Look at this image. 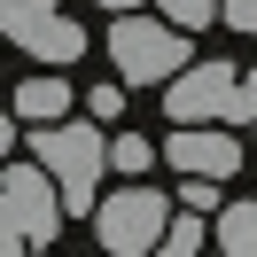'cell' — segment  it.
<instances>
[{"instance_id": "cell-1", "label": "cell", "mask_w": 257, "mask_h": 257, "mask_svg": "<svg viewBox=\"0 0 257 257\" xmlns=\"http://www.w3.org/2000/svg\"><path fill=\"white\" fill-rule=\"evenodd\" d=\"M70 203H63V179L47 172V164H8L0 172V249L8 257H32V249H55V234H63Z\"/></svg>"}, {"instance_id": "cell-16", "label": "cell", "mask_w": 257, "mask_h": 257, "mask_svg": "<svg viewBox=\"0 0 257 257\" xmlns=\"http://www.w3.org/2000/svg\"><path fill=\"white\" fill-rule=\"evenodd\" d=\"M241 94H249V125H257V70H241Z\"/></svg>"}, {"instance_id": "cell-2", "label": "cell", "mask_w": 257, "mask_h": 257, "mask_svg": "<svg viewBox=\"0 0 257 257\" xmlns=\"http://www.w3.org/2000/svg\"><path fill=\"white\" fill-rule=\"evenodd\" d=\"M32 156L63 179L70 218H94L101 210V179L117 172L109 164V133H94V125H32Z\"/></svg>"}, {"instance_id": "cell-17", "label": "cell", "mask_w": 257, "mask_h": 257, "mask_svg": "<svg viewBox=\"0 0 257 257\" xmlns=\"http://www.w3.org/2000/svg\"><path fill=\"white\" fill-rule=\"evenodd\" d=\"M101 8H109V16H125V8H141V0H101Z\"/></svg>"}, {"instance_id": "cell-13", "label": "cell", "mask_w": 257, "mask_h": 257, "mask_svg": "<svg viewBox=\"0 0 257 257\" xmlns=\"http://www.w3.org/2000/svg\"><path fill=\"white\" fill-rule=\"evenodd\" d=\"M179 203H187V210H226V203H218V179H210V172H187V179H179Z\"/></svg>"}, {"instance_id": "cell-10", "label": "cell", "mask_w": 257, "mask_h": 257, "mask_svg": "<svg viewBox=\"0 0 257 257\" xmlns=\"http://www.w3.org/2000/svg\"><path fill=\"white\" fill-rule=\"evenodd\" d=\"M203 241H218V226L203 234V210H187V203H179V218H172V234H164V249H156V257H195Z\"/></svg>"}, {"instance_id": "cell-7", "label": "cell", "mask_w": 257, "mask_h": 257, "mask_svg": "<svg viewBox=\"0 0 257 257\" xmlns=\"http://www.w3.org/2000/svg\"><path fill=\"white\" fill-rule=\"evenodd\" d=\"M164 164H172V172L234 179V172H241V141H234L226 125H172V141H164Z\"/></svg>"}, {"instance_id": "cell-3", "label": "cell", "mask_w": 257, "mask_h": 257, "mask_svg": "<svg viewBox=\"0 0 257 257\" xmlns=\"http://www.w3.org/2000/svg\"><path fill=\"white\" fill-rule=\"evenodd\" d=\"M109 63L125 86H172L179 70H187V32H179L172 16H141V8H125V16L109 24Z\"/></svg>"}, {"instance_id": "cell-15", "label": "cell", "mask_w": 257, "mask_h": 257, "mask_svg": "<svg viewBox=\"0 0 257 257\" xmlns=\"http://www.w3.org/2000/svg\"><path fill=\"white\" fill-rule=\"evenodd\" d=\"M226 24L234 32H257V0H226Z\"/></svg>"}, {"instance_id": "cell-4", "label": "cell", "mask_w": 257, "mask_h": 257, "mask_svg": "<svg viewBox=\"0 0 257 257\" xmlns=\"http://www.w3.org/2000/svg\"><path fill=\"white\" fill-rule=\"evenodd\" d=\"M164 109L179 117V125H249V94H241V70L218 63V55H203V63H187L172 86H164Z\"/></svg>"}, {"instance_id": "cell-8", "label": "cell", "mask_w": 257, "mask_h": 257, "mask_svg": "<svg viewBox=\"0 0 257 257\" xmlns=\"http://www.w3.org/2000/svg\"><path fill=\"white\" fill-rule=\"evenodd\" d=\"M8 109H16L24 125H63V117H70V86L55 78V70H47V78H24Z\"/></svg>"}, {"instance_id": "cell-9", "label": "cell", "mask_w": 257, "mask_h": 257, "mask_svg": "<svg viewBox=\"0 0 257 257\" xmlns=\"http://www.w3.org/2000/svg\"><path fill=\"white\" fill-rule=\"evenodd\" d=\"M218 249L226 257H257V203H226L218 210Z\"/></svg>"}, {"instance_id": "cell-12", "label": "cell", "mask_w": 257, "mask_h": 257, "mask_svg": "<svg viewBox=\"0 0 257 257\" xmlns=\"http://www.w3.org/2000/svg\"><path fill=\"white\" fill-rule=\"evenodd\" d=\"M179 32H203V24H226V0H156Z\"/></svg>"}, {"instance_id": "cell-11", "label": "cell", "mask_w": 257, "mask_h": 257, "mask_svg": "<svg viewBox=\"0 0 257 257\" xmlns=\"http://www.w3.org/2000/svg\"><path fill=\"white\" fill-rule=\"evenodd\" d=\"M156 156H164V148H156V141H141V133H109V164H117V172H133V179H141Z\"/></svg>"}, {"instance_id": "cell-6", "label": "cell", "mask_w": 257, "mask_h": 257, "mask_svg": "<svg viewBox=\"0 0 257 257\" xmlns=\"http://www.w3.org/2000/svg\"><path fill=\"white\" fill-rule=\"evenodd\" d=\"M0 24H8V39H16V55H39V63L86 55V32L55 8V0H0Z\"/></svg>"}, {"instance_id": "cell-5", "label": "cell", "mask_w": 257, "mask_h": 257, "mask_svg": "<svg viewBox=\"0 0 257 257\" xmlns=\"http://www.w3.org/2000/svg\"><path fill=\"white\" fill-rule=\"evenodd\" d=\"M164 234H172V203L156 187H141V179L101 195V210H94V241L109 257H148V249H164Z\"/></svg>"}, {"instance_id": "cell-14", "label": "cell", "mask_w": 257, "mask_h": 257, "mask_svg": "<svg viewBox=\"0 0 257 257\" xmlns=\"http://www.w3.org/2000/svg\"><path fill=\"white\" fill-rule=\"evenodd\" d=\"M86 109H94V117H117V109H125V78H117V86H94Z\"/></svg>"}]
</instances>
